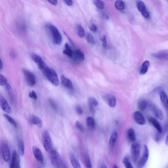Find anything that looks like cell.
<instances>
[{"label":"cell","mask_w":168,"mask_h":168,"mask_svg":"<svg viewBox=\"0 0 168 168\" xmlns=\"http://www.w3.org/2000/svg\"><path fill=\"white\" fill-rule=\"evenodd\" d=\"M41 70L51 83L55 86H58L59 83V80L57 74L54 70L46 65Z\"/></svg>","instance_id":"1"},{"label":"cell","mask_w":168,"mask_h":168,"mask_svg":"<svg viewBox=\"0 0 168 168\" xmlns=\"http://www.w3.org/2000/svg\"><path fill=\"white\" fill-rule=\"evenodd\" d=\"M54 44L60 45L62 41V37L59 30L54 25L49 24L47 26Z\"/></svg>","instance_id":"2"},{"label":"cell","mask_w":168,"mask_h":168,"mask_svg":"<svg viewBox=\"0 0 168 168\" xmlns=\"http://www.w3.org/2000/svg\"><path fill=\"white\" fill-rule=\"evenodd\" d=\"M42 140L45 150L47 152H50L53 150L52 144L50 136L48 131L44 130L43 133Z\"/></svg>","instance_id":"3"},{"label":"cell","mask_w":168,"mask_h":168,"mask_svg":"<svg viewBox=\"0 0 168 168\" xmlns=\"http://www.w3.org/2000/svg\"><path fill=\"white\" fill-rule=\"evenodd\" d=\"M50 152L51 161L53 166L58 168L62 167L64 164L62 163L59 153L54 150H52Z\"/></svg>","instance_id":"4"},{"label":"cell","mask_w":168,"mask_h":168,"mask_svg":"<svg viewBox=\"0 0 168 168\" xmlns=\"http://www.w3.org/2000/svg\"><path fill=\"white\" fill-rule=\"evenodd\" d=\"M1 153L3 158L6 162L9 161L10 158V149L6 141H3L1 146Z\"/></svg>","instance_id":"5"},{"label":"cell","mask_w":168,"mask_h":168,"mask_svg":"<svg viewBox=\"0 0 168 168\" xmlns=\"http://www.w3.org/2000/svg\"><path fill=\"white\" fill-rule=\"evenodd\" d=\"M22 72L27 83L31 87H33L36 83V77L34 74L29 70L23 69Z\"/></svg>","instance_id":"6"},{"label":"cell","mask_w":168,"mask_h":168,"mask_svg":"<svg viewBox=\"0 0 168 168\" xmlns=\"http://www.w3.org/2000/svg\"><path fill=\"white\" fill-rule=\"evenodd\" d=\"M141 145L138 142H134L132 146V160L134 163L138 160L141 150Z\"/></svg>","instance_id":"7"},{"label":"cell","mask_w":168,"mask_h":168,"mask_svg":"<svg viewBox=\"0 0 168 168\" xmlns=\"http://www.w3.org/2000/svg\"><path fill=\"white\" fill-rule=\"evenodd\" d=\"M148 106L156 117L160 120H163L164 116L161 110L154 104L148 102Z\"/></svg>","instance_id":"8"},{"label":"cell","mask_w":168,"mask_h":168,"mask_svg":"<svg viewBox=\"0 0 168 168\" xmlns=\"http://www.w3.org/2000/svg\"><path fill=\"white\" fill-rule=\"evenodd\" d=\"M10 168H21L20 159L16 151H13L10 162Z\"/></svg>","instance_id":"9"},{"label":"cell","mask_w":168,"mask_h":168,"mask_svg":"<svg viewBox=\"0 0 168 168\" xmlns=\"http://www.w3.org/2000/svg\"><path fill=\"white\" fill-rule=\"evenodd\" d=\"M149 151L147 146L146 145H144L143 149V156L138 163L139 168L143 167L146 164L149 159Z\"/></svg>","instance_id":"10"},{"label":"cell","mask_w":168,"mask_h":168,"mask_svg":"<svg viewBox=\"0 0 168 168\" xmlns=\"http://www.w3.org/2000/svg\"><path fill=\"white\" fill-rule=\"evenodd\" d=\"M31 56L33 61L37 65L40 69L41 70L42 68L47 65L41 56L36 54L35 53L31 54Z\"/></svg>","instance_id":"11"},{"label":"cell","mask_w":168,"mask_h":168,"mask_svg":"<svg viewBox=\"0 0 168 168\" xmlns=\"http://www.w3.org/2000/svg\"><path fill=\"white\" fill-rule=\"evenodd\" d=\"M137 7L139 11L145 18H149V14L147 9L146 6L144 3L142 1H139L137 4Z\"/></svg>","instance_id":"12"},{"label":"cell","mask_w":168,"mask_h":168,"mask_svg":"<svg viewBox=\"0 0 168 168\" xmlns=\"http://www.w3.org/2000/svg\"><path fill=\"white\" fill-rule=\"evenodd\" d=\"M72 58L75 62H81L84 60L85 56L80 50L76 49L73 52Z\"/></svg>","instance_id":"13"},{"label":"cell","mask_w":168,"mask_h":168,"mask_svg":"<svg viewBox=\"0 0 168 168\" xmlns=\"http://www.w3.org/2000/svg\"><path fill=\"white\" fill-rule=\"evenodd\" d=\"M0 103L1 109L4 112L8 113H10L11 112V109L10 105L6 99L4 97L1 96L0 99Z\"/></svg>","instance_id":"14"},{"label":"cell","mask_w":168,"mask_h":168,"mask_svg":"<svg viewBox=\"0 0 168 168\" xmlns=\"http://www.w3.org/2000/svg\"><path fill=\"white\" fill-rule=\"evenodd\" d=\"M33 152L36 160L41 163L43 164L44 157L41 150L37 147L34 146L33 147Z\"/></svg>","instance_id":"15"},{"label":"cell","mask_w":168,"mask_h":168,"mask_svg":"<svg viewBox=\"0 0 168 168\" xmlns=\"http://www.w3.org/2000/svg\"><path fill=\"white\" fill-rule=\"evenodd\" d=\"M134 117L135 121L138 124L144 125L146 124V121L144 116L142 113L139 111L135 112Z\"/></svg>","instance_id":"16"},{"label":"cell","mask_w":168,"mask_h":168,"mask_svg":"<svg viewBox=\"0 0 168 168\" xmlns=\"http://www.w3.org/2000/svg\"><path fill=\"white\" fill-rule=\"evenodd\" d=\"M152 56L159 59L168 60V49L162 50L157 53L153 54Z\"/></svg>","instance_id":"17"},{"label":"cell","mask_w":168,"mask_h":168,"mask_svg":"<svg viewBox=\"0 0 168 168\" xmlns=\"http://www.w3.org/2000/svg\"><path fill=\"white\" fill-rule=\"evenodd\" d=\"M61 84L62 85L68 89H72L73 88L72 82L70 79H68L64 75L61 76Z\"/></svg>","instance_id":"18"},{"label":"cell","mask_w":168,"mask_h":168,"mask_svg":"<svg viewBox=\"0 0 168 168\" xmlns=\"http://www.w3.org/2000/svg\"><path fill=\"white\" fill-rule=\"evenodd\" d=\"M148 121L154 127L159 133L162 132V128L159 122L156 119L152 117H149Z\"/></svg>","instance_id":"19"},{"label":"cell","mask_w":168,"mask_h":168,"mask_svg":"<svg viewBox=\"0 0 168 168\" xmlns=\"http://www.w3.org/2000/svg\"><path fill=\"white\" fill-rule=\"evenodd\" d=\"M160 99L165 109L168 111V97L167 94L162 90L160 93Z\"/></svg>","instance_id":"20"},{"label":"cell","mask_w":168,"mask_h":168,"mask_svg":"<svg viewBox=\"0 0 168 168\" xmlns=\"http://www.w3.org/2000/svg\"><path fill=\"white\" fill-rule=\"evenodd\" d=\"M70 160L73 168H81L80 163L73 153L70 154Z\"/></svg>","instance_id":"21"},{"label":"cell","mask_w":168,"mask_h":168,"mask_svg":"<svg viewBox=\"0 0 168 168\" xmlns=\"http://www.w3.org/2000/svg\"><path fill=\"white\" fill-rule=\"evenodd\" d=\"M63 53L64 54L67 56L69 58H72L73 52L71 49L69 45L67 43L65 45L64 49L63 51Z\"/></svg>","instance_id":"22"},{"label":"cell","mask_w":168,"mask_h":168,"mask_svg":"<svg viewBox=\"0 0 168 168\" xmlns=\"http://www.w3.org/2000/svg\"><path fill=\"white\" fill-rule=\"evenodd\" d=\"M32 123L39 128L42 127V122L40 118L35 115H33L31 118Z\"/></svg>","instance_id":"23"},{"label":"cell","mask_w":168,"mask_h":168,"mask_svg":"<svg viewBox=\"0 0 168 168\" xmlns=\"http://www.w3.org/2000/svg\"><path fill=\"white\" fill-rule=\"evenodd\" d=\"M118 138L117 132L115 131H114L110 136L109 139V144L110 146L112 147H114L116 143Z\"/></svg>","instance_id":"24"},{"label":"cell","mask_w":168,"mask_h":168,"mask_svg":"<svg viewBox=\"0 0 168 168\" xmlns=\"http://www.w3.org/2000/svg\"><path fill=\"white\" fill-rule=\"evenodd\" d=\"M5 90L10 100L12 102L13 100V93L12 87L9 84L7 83L5 85Z\"/></svg>","instance_id":"25"},{"label":"cell","mask_w":168,"mask_h":168,"mask_svg":"<svg viewBox=\"0 0 168 168\" xmlns=\"http://www.w3.org/2000/svg\"><path fill=\"white\" fill-rule=\"evenodd\" d=\"M17 143H18V149L19 154L21 156H24L25 150L24 141L21 139H18Z\"/></svg>","instance_id":"26"},{"label":"cell","mask_w":168,"mask_h":168,"mask_svg":"<svg viewBox=\"0 0 168 168\" xmlns=\"http://www.w3.org/2000/svg\"><path fill=\"white\" fill-rule=\"evenodd\" d=\"M127 137L131 142H135L136 140V137L134 130L132 128L128 130L127 132Z\"/></svg>","instance_id":"27"},{"label":"cell","mask_w":168,"mask_h":168,"mask_svg":"<svg viewBox=\"0 0 168 168\" xmlns=\"http://www.w3.org/2000/svg\"><path fill=\"white\" fill-rule=\"evenodd\" d=\"M108 104L112 107H114L116 104V99L115 97L112 95L108 96L106 98Z\"/></svg>","instance_id":"28"},{"label":"cell","mask_w":168,"mask_h":168,"mask_svg":"<svg viewBox=\"0 0 168 168\" xmlns=\"http://www.w3.org/2000/svg\"><path fill=\"white\" fill-rule=\"evenodd\" d=\"M149 65L150 62L148 61H146L144 62L142 65L140 71V73L141 75H144L147 73Z\"/></svg>","instance_id":"29"},{"label":"cell","mask_w":168,"mask_h":168,"mask_svg":"<svg viewBox=\"0 0 168 168\" xmlns=\"http://www.w3.org/2000/svg\"><path fill=\"white\" fill-rule=\"evenodd\" d=\"M83 160L84 166L86 168H92V162L89 155L85 154L84 156Z\"/></svg>","instance_id":"30"},{"label":"cell","mask_w":168,"mask_h":168,"mask_svg":"<svg viewBox=\"0 0 168 168\" xmlns=\"http://www.w3.org/2000/svg\"><path fill=\"white\" fill-rule=\"evenodd\" d=\"M148 106V102L144 99H142L138 102V107L141 111H144Z\"/></svg>","instance_id":"31"},{"label":"cell","mask_w":168,"mask_h":168,"mask_svg":"<svg viewBox=\"0 0 168 168\" xmlns=\"http://www.w3.org/2000/svg\"><path fill=\"white\" fill-rule=\"evenodd\" d=\"M86 122L88 127L92 129H94L95 127V122L94 119L90 117L87 118Z\"/></svg>","instance_id":"32"},{"label":"cell","mask_w":168,"mask_h":168,"mask_svg":"<svg viewBox=\"0 0 168 168\" xmlns=\"http://www.w3.org/2000/svg\"><path fill=\"white\" fill-rule=\"evenodd\" d=\"M122 162L126 168H134L128 156L124 157Z\"/></svg>","instance_id":"33"},{"label":"cell","mask_w":168,"mask_h":168,"mask_svg":"<svg viewBox=\"0 0 168 168\" xmlns=\"http://www.w3.org/2000/svg\"><path fill=\"white\" fill-rule=\"evenodd\" d=\"M85 39L88 43L94 44L95 43V40L92 34L89 33H87L85 36Z\"/></svg>","instance_id":"34"},{"label":"cell","mask_w":168,"mask_h":168,"mask_svg":"<svg viewBox=\"0 0 168 168\" xmlns=\"http://www.w3.org/2000/svg\"><path fill=\"white\" fill-rule=\"evenodd\" d=\"M4 117L6 119V120L9 122L14 127H17V124L16 121L14 120L12 118L7 114H4Z\"/></svg>","instance_id":"35"},{"label":"cell","mask_w":168,"mask_h":168,"mask_svg":"<svg viewBox=\"0 0 168 168\" xmlns=\"http://www.w3.org/2000/svg\"><path fill=\"white\" fill-rule=\"evenodd\" d=\"M115 6L117 9L119 10L122 11L124 9V3L122 1H116L115 2Z\"/></svg>","instance_id":"36"},{"label":"cell","mask_w":168,"mask_h":168,"mask_svg":"<svg viewBox=\"0 0 168 168\" xmlns=\"http://www.w3.org/2000/svg\"><path fill=\"white\" fill-rule=\"evenodd\" d=\"M77 33L79 38H82L85 36V33L84 29L81 25H78L76 28Z\"/></svg>","instance_id":"37"},{"label":"cell","mask_w":168,"mask_h":168,"mask_svg":"<svg viewBox=\"0 0 168 168\" xmlns=\"http://www.w3.org/2000/svg\"><path fill=\"white\" fill-rule=\"evenodd\" d=\"M93 2L96 6L98 9H103L104 7L105 4L103 1H99V0H95V1H94Z\"/></svg>","instance_id":"38"},{"label":"cell","mask_w":168,"mask_h":168,"mask_svg":"<svg viewBox=\"0 0 168 168\" xmlns=\"http://www.w3.org/2000/svg\"><path fill=\"white\" fill-rule=\"evenodd\" d=\"M88 103L89 105H92L93 106L96 107L98 105V102L96 99L93 97H90L88 99Z\"/></svg>","instance_id":"39"},{"label":"cell","mask_w":168,"mask_h":168,"mask_svg":"<svg viewBox=\"0 0 168 168\" xmlns=\"http://www.w3.org/2000/svg\"><path fill=\"white\" fill-rule=\"evenodd\" d=\"M29 96L30 98L34 99V100H36L38 98L37 95L33 90L30 91L29 94Z\"/></svg>","instance_id":"40"},{"label":"cell","mask_w":168,"mask_h":168,"mask_svg":"<svg viewBox=\"0 0 168 168\" xmlns=\"http://www.w3.org/2000/svg\"><path fill=\"white\" fill-rule=\"evenodd\" d=\"M0 84L1 86L5 85L7 83V79L5 77L2 75H0Z\"/></svg>","instance_id":"41"},{"label":"cell","mask_w":168,"mask_h":168,"mask_svg":"<svg viewBox=\"0 0 168 168\" xmlns=\"http://www.w3.org/2000/svg\"><path fill=\"white\" fill-rule=\"evenodd\" d=\"M78 130L81 132H84V129L83 126L79 121H76L75 124Z\"/></svg>","instance_id":"42"},{"label":"cell","mask_w":168,"mask_h":168,"mask_svg":"<svg viewBox=\"0 0 168 168\" xmlns=\"http://www.w3.org/2000/svg\"><path fill=\"white\" fill-rule=\"evenodd\" d=\"M75 110L76 113L79 115H82L83 113V110H82V108L79 105H76L75 107Z\"/></svg>","instance_id":"43"},{"label":"cell","mask_w":168,"mask_h":168,"mask_svg":"<svg viewBox=\"0 0 168 168\" xmlns=\"http://www.w3.org/2000/svg\"><path fill=\"white\" fill-rule=\"evenodd\" d=\"M49 102L51 107H52L53 109L55 110H57L58 106L56 102L52 99H50Z\"/></svg>","instance_id":"44"},{"label":"cell","mask_w":168,"mask_h":168,"mask_svg":"<svg viewBox=\"0 0 168 168\" xmlns=\"http://www.w3.org/2000/svg\"><path fill=\"white\" fill-rule=\"evenodd\" d=\"M101 40L102 42V44L103 47L105 48H106L107 45V42L106 36L104 35Z\"/></svg>","instance_id":"45"},{"label":"cell","mask_w":168,"mask_h":168,"mask_svg":"<svg viewBox=\"0 0 168 168\" xmlns=\"http://www.w3.org/2000/svg\"><path fill=\"white\" fill-rule=\"evenodd\" d=\"M89 28L91 31L94 32H96L97 30V27L96 25L93 23L91 24L89 27Z\"/></svg>","instance_id":"46"},{"label":"cell","mask_w":168,"mask_h":168,"mask_svg":"<svg viewBox=\"0 0 168 168\" xmlns=\"http://www.w3.org/2000/svg\"><path fill=\"white\" fill-rule=\"evenodd\" d=\"M64 2L68 6H71L73 4V1L71 0H65L64 1Z\"/></svg>","instance_id":"47"},{"label":"cell","mask_w":168,"mask_h":168,"mask_svg":"<svg viewBox=\"0 0 168 168\" xmlns=\"http://www.w3.org/2000/svg\"><path fill=\"white\" fill-rule=\"evenodd\" d=\"M48 1L49 3L50 4H51L56 6L58 4V1H56V0H52V1H51V0H49V1Z\"/></svg>","instance_id":"48"},{"label":"cell","mask_w":168,"mask_h":168,"mask_svg":"<svg viewBox=\"0 0 168 168\" xmlns=\"http://www.w3.org/2000/svg\"><path fill=\"white\" fill-rule=\"evenodd\" d=\"M99 168H107L106 165L104 164H102Z\"/></svg>","instance_id":"49"},{"label":"cell","mask_w":168,"mask_h":168,"mask_svg":"<svg viewBox=\"0 0 168 168\" xmlns=\"http://www.w3.org/2000/svg\"><path fill=\"white\" fill-rule=\"evenodd\" d=\"M3 67V64L2 61L1 59V62H0V69L1 70Z\"/></svg>","instance_id":"50"},{"label":"cell","mask_w":168,"mask_h":168,"mask_svg":"<svg viewBox=\"0 0 168 168\" xmlns=\"http://www.w3.org/2000/svg\"><path fill=\"white\" fill-rule=\"evenodd\" d=\"M165 144H166L167 146H168V133L167 136L166 142H165Z\"/></svg>","instance_id":"51"},{"label":"cell","mask_w":168,"mask_h":168,"mask_svg":"<svg viewBox=\"0 0 168 168\" xmlns=\"http://www.w3.org/2000/svg\"><path fill=\"white\" fill-rule=\"evenodd\" d=\"M113 168H118L117 165L116 164H114V165Z\"/></svg>","instance_id":"52"},{"label":"cell","mask_w":168,"mask_h":168,"mask_svg":"<svg viewBox=\"0 0 168 168\" xmlns=\"http://www.w3.org/2000/svg\"><path fill=\"white\" fill-rule=\"evenodd\" d=\"M62 168H68L65 164H64V166L62 167Z\"/></svg>","instance_id":"53"}]
</instances>
